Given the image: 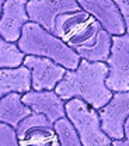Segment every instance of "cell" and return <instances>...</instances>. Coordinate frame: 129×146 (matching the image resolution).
<instances>
[{
    "label": "cell",
    "instance_id": "cell-1",
    "mask_svg": "<svg viewBox=\"0 0 129 146\" xmlns=\"http://www.w3.org/2000/svg\"><path fill=\"white\" fill-rule=\"evenodd\" d=\"M54 34L73 48L81 59L107 62L110 56L112 35L83 9L59 16Z\"/></svg>",
    "mask_w": 129,
    "mask_h": 146
},
{
    "label": "cell",
    "instance_id": "cell-2",
    "mask_svg": "<svg viewBox=\"0 0 129 146\" xmlns=\"http://www.w3.org/2000/svg\"><path fill=\"white\" fill-rule=\"evenodd\" d=\"M107 62H91L81 59L76 69H67L55 91L65 100L81 98L100 110L111 100L114 91L107 86Z\"/></svg>",
    "mask_w": 129,
    "mask_h": 146
},
{
    "label": "cell",
    "instance_id": "cell-3",
    "mask_svg": "<svg viewBox=\"0 0 129 146\" xmlns=\"http://www.w3.org/2000/svg\"><path fill=\"white\" fill-rule=\"evenodd\" d=\"M17 45L25 55L49 58L66 69H76L81 60L77 52L60 36L55 35L34 21H28L22 27Z\"/></svg>",
    "mask_w": 129,
    "mask_h": 146
},
{
    "label": "cell",
    "instance_id": "cell-4",
    "mask_svg": "<svg viewBox=\"0 0 129 146\" xmlns=\"http://www.w3.org/2000/svg\"><path fill=\"white\" fill-rule=\"evenodd\" d=\"M66 117L74 125L83 146L111 145L110 136L103 131L98 110L81 98H70L65 104Z\"/></svg>",
    "mask_w": 129,
    "mask_h": 146
},
{
    "label": "cell",
    "instance_id": "cell-5",
    "mask_svg": "<svg viewBox=\"0 0 129 146\" xmlns=\"http://www.w3.org/2000/svg\"><path fill=\"white\" fill-rule=\"evenodd\" d=\"M107 86L112 91L129 90V34L112 35L110 56L107 59Z\"/></svg>",
    "mask_w": 129,
    "mask_h": 146
},
{
    "label": "cell",
    "instance_id": "cell-6",
    "mask_svg": "<svg viewBox=\"0 0 129 146\" xmlns=\"http://www.w3.org/2000/svg\"><path fill=\"white\" fill-rule=\"evenodd\" d=\"M19 145L21 146H59L54 124L39 112H31L16 127Z\"/></svg>",
    "mask_w": 129,
    "mask_h": 146
},
{
    "label": "cell",
    "instance_id": "cell-7",
    "mask_svg": "<svg viewBox=\"0 0 129 146\" xmlns=\"http://www.w3.org/2000/svg\"><path fill=\"white\" fill-rule=\"evenodd\" d=\"M103 131L111 139L125 138V122L129 117V90L114 91L111 100L98 110Z\"/></svg>",
    "mask_w": 129,
    "mask_h": 146
},
{
    "label": "cell",
    "instance_id": "cell-8",
    "mask_svg": "<svg viewBox=\"0 0 129 146\" xmlns=\"http://www.w3.org/2000/svg\"><path fill=\"white\" fill-rule=\"evenodd\" d=\"M22 65L31 72L32 90H55L67 70L65 66L49 58L35 55H25Z\"/></svg>",
    "mask_w": 129,
    "mask_h": 146
},
{
    "label": "cell",
    "instance_id": "cell-9",
    "mask_svg": "<svg viewBox=\"0 0 129 146\" xmlns=\"http://www.w3.org/2000/svg\"><path fill=\"white\" fill-rule=\"evenodd\" d=\"M77 0H28L27 13L30 21L38 23L48 31L54 33L56 18L65 13L80 10Z\"/></svg>",
    "mask_w": 129,
    "mask_h": 146
},
{
    "label": "cell",
    "instance_id": "cell-10",
    "mask_svg": "<svg viewBox=\"0 0 129 146\" xmlns=\"http://www.w3.org/2000/svg\"><path fill=\"white\" fill-rule=\"evenodd\" d=\"M80 7L91 14L104 30L111 35H122L126 33L122 14L114 0H77Z\"/></svg>",
    "mask_w": 129,
    "mask_h": 146
},
{
    "label": "cell",
    "instance_id": "cell-11",
    "mask_svg": "<svg viewBox=\"0 0 129 146\" xmlns=\"http://www.w3.org/2000/svg\"><path fill=\"white\" fill-rule=\"evenodd\" d=\"M28 0H6L0 17V35L10 42H17L22 27L30 21L27 13Z\"/></svg>",
    "mask_w": 129,
    "mask_h": 146
},
{
    "label": "cell",
    "instance_id": "cell-12",
    "mask_svg": "<svg viewBox=\"0 0 129 146\" xmlns=\"http://www.w3.org/2000/svg\"><path fill=\"white\" fill-rule=\"evenodd\" d=\"M22 101L34 112L44 114L52 124L66 117V101L55 90H30L22 94Z\"/></svg>",
    "mask_w": 129,
    "mask_h": 146
},
{
    "label": "cell",
    "instance_id": "cell-13",
    "mask_svg": "<svg viewBox=\"0 0 129 146\" xmlns=\"http://www.w3.org/2000/svg\"><path fill=\"white\" fill-rule=\"evenodd\" d=\"M31 87V72L25 65L0 69V98L10 93H27Z\"/></svg>",
    "mask_w": 129,
    "mask_h": 146
},
{
    "label": "cell",
    "instance_id": "cell-14",
    "mask_svg": "<svg viewBox=\"0 0 129 146\" xmlns=\"http://www.w3.org/2000/svg\"><path fill=\"white\" fill-rule=\"evenodd\" d=\"M32 112L24 101L21 93H10L0 98V122L17 127L20 122Z\"/></svg>",
    "mask_w": 129,
    "mask_h": 146
},
{
    "label": "cell",
    "instance_id": "cell-15",
    "mask_svg": "<svg viewBox=\"0 0 129 146\" xmlns=\"http://www.w3.org/2000/svg\"><path fill=\"white\" fill-rule=\"evenodd\" d=\"M25 54L19 48L16 42H10L0 35V69L17 68L22 65Z\"/></svg>",
    "mask_w": 129,
    "mask_h": 146
},
{
    "label": "cell",
    "instance_id": "cell-16",
    "mask_svg": "<svg viewBox=\"0 0 129 146\" xmlns=\"http://www.w3.org/2000/svg\"><path fill=\"white\" fill-rule=\"evenodd\" d=\"M54 128L56 131L58 139L60 146H80L81 141L80 136L76 131L74 125L72 124V121L67 117L59 118L58 121L54 122Z\"/></svg>",
    "mask_w": 129,
    "mask_h": 146
},
{
    "label": "cell",
    "instance_id": "cell-17",
    "mask_svg": "<svg viewBox=\"0 0 129 146\" xmlns=\"http://www.w3.org/2000/svg\"><path fill=\"white\" fill-rule=\"evenodd\" d=\"M19 145V136L16 127L0 122V146H17Z\"/></svg>",
    "mask_w": 129,
    "mask_h": 146
},
{
    "label": "cell",
    "instance_id": "cell-18",
    "mask_svg": "<svg viewBox=\"0 0 129 146\" xmlns=\"http://www.w3.org/2000/svg\"><path fill=\"white\" fill-rule=\"evenodd\" d=\"M122 14L124 18V23H125V28H126V33L129 34V0H114Z\"/></svg>",
    "mask_w": 129,
    "mask_h": 146
},
{
    "label": "cell",
    "instance_id": "cell-19",
    "mask_svg": "<svg viewBox=\"0 0 129 146\" xmlns=\"http://www.w3.org/2000/svg\"><path fill=\"white\" fill-rule=\"evenodd\" d=\"M111 145H115V146H129V139H126V138L112 139V141H111Z\"/></svg>",
    "mask_w": 129,
    "mask_h": 146
},
{
    "label": "cell",
    "instance_id": "cell-20",
    "mask_svg": "<svg viewBox=\"0 0 129 146\" xmlns=\"http://www.w3.org/2000/svg\"><path fill=\"white\" fill-rule=\"evenodd\" d=\"M125 138L129 139V117L126 119V122H125Z\"/></svg>",
    "mask_w": 129,
    "mask_h": 146
},
{
    "label": "cell",
    "instance_id": "cell-21",
    "mask_svg": "<svg viewBox=\"0 0 129 146\" xmlns=\"http://www.w3.org/2000/svg\"><path fill=\"white\" fill-rule=\"evenodd\" d=\"M6 0H0V17H1V11H3V4Z\"/></svg>",
    "mask_w": 129,
    "mask_h": 146
}]
</instances>
